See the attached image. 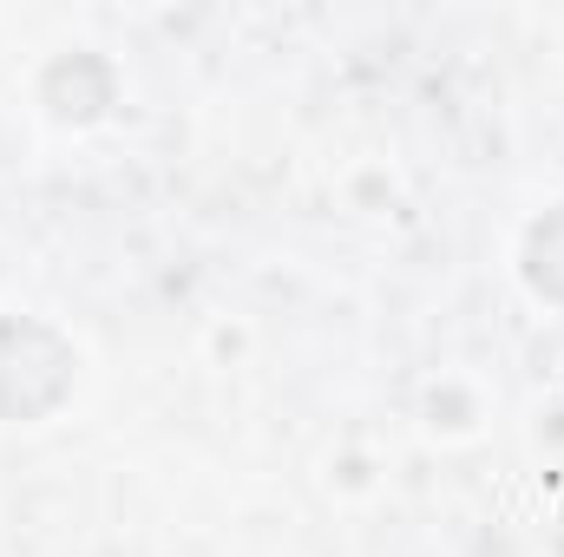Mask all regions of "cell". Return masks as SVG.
<instances>
[{"label": "cell", "instance_id": "cell-2", "mask_svg": "<svg viewBox=\"0 0 564 557\" xmlns=\"http://www.w3.org/2000/svg\"><path fill=\"white\" fill-rule=\"evenodd\" d=\"M46 106H53L59 119H99V112L112 106V73H106V59H93V53L59 59V66L46 73Z\"/></svg>", "mask_w": 564, "mask_h": 557}, {"label": "cell", "instance_id": "cell-3", "mask_svg": "<svg viewBox=\"0 0 564 557\" xmlns=\"http://www.w3.org/2000/svg\"><path fill=\"white\" fill-rule=\"evenodd\" d=\"M525 282H532L539 295L564 302V204L552 217H539L532 237H525Z\"/></svg>", "mask_w": 564, "mask_h": 557}, {"label": "cell", "instance_id": "cell-1", "mask_svg": "<svg viewBox=\"0 0 564 557\" xmlns=\"http://www.w3.org/2000/svg\"><path fill=\"white\" fill-rule=\"evenodd\" d=\"M73 387V348L46 321H0V419L53 414Z\"/></svg>", "mask_w": 564, "mask_h": 557}]
</instances>
